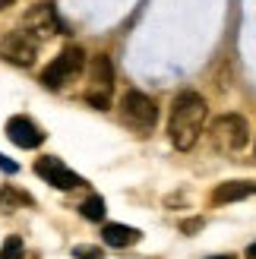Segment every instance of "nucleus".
Instances as JSON below:
<instances>
[{
  "label": "nucleus",
  "instance_id": "13",
  "mask_svg": "<svg viewBox=\"0 0 256 259\" xmlns=\"http://www.w3.org/2000/svg\"><path fill=\"white\" fill-rule=\"evenodd\" d=\"M22 253H25V243L16 234H10L4 240V247H0V259H22Z\"/></svg>",
  "mask_w": 256,
  "mask_h": 259
},
{
  "label": "nucleus",
  "instance_id": "18",
  "mask_svg": "<svg viewBox=\"0 0 256 259\" xmlns=\"http://www.w3.org/2000/svg\"><path fill=\"white\" fill-rule=\"evenodd\" d=\"M10 4H16V0H0V10H7Z\"/></svg>",
  "mask_w": 256,
  "mask_h": 259
},
{
  "label": "nucleus",
  "instance_id": "12",
  "mask_svg": "<svg viewBox=\"0 0 256 259\" xmlns=\"http://www.w3.org/2000/svg\"><path fill=\"white\" fill-rule=\"evenodd\" d=\"M79 215L89 218V222H105V199H101L98 193H92V196L79 205Z\"/></svg>",
  "mask_w": 256,
  "mask_h": 259
},
{
  "label": "nucleus",
  "instance_id": "4",
  "mask_svg": "<svg viewBox=\"0 0 256 259\" xmlns=\"http://www.w3.org/2000/svg\"><path fill=\"white\" fill-rule=\"evenodd\" d=\"M82 67H86V51L70 45V48H63L60 54L41 70V82L48 89H63L70 79H76V76L82 73Z\"/></svg>",
  "mask_w": 256,
  "mask_h": 259
},
{
  "label": "nucleus",
  "instance_id": "11",
  "mask_svg": "<svg viewBox=\"0 0 256 259\" xmlns=\"http://www.w3.org/2000/svg\"><path fill=\"white\" fill-rule=\"evenodd\" d=\"M247 196H256V180H228L219 190L212 193L215 202H237V199H247Z\"/></svg>",
  "mask_w": 256,
  "mask_h": 259
},
{
  "label": "nucleus",
  "instance_id": "19",
  "mask_svg": "<svg viewBox=\"0 0 256 259\" xmlns=\"http://www.w3.org/2000/svg\"><path fill=\"white\" fill-rule=\"evenodd\" d=\"M212 259H231V256H212Z\"/></svg>",
  "mask_w": 256,
  "mask_h": 259
},
{
  "label": "nucleus",
  "instance_id": "10",
  "mask_svg": "<svg viewBox=\"0 0 256 259\" xmlns=\"http://www.w3.org/2000/svg\"><path fill=\"white\" fill-rule=\"evenodd\" d=\"M139 231L130 228V225H120V222H108L105 228H101V240L108 243V247L114 250H123V247H133V243H139Z\"/></svg>",
  "mask_w": 256,
  "mask_h": 259
},
{
  "label": "nucleus",
  "instance_id": "3",
  "mask_svg": "<svg viewBox=\"0 0 256 259\" xmlns=\"http://www.w3.org/2000/svg\"><path fill=\"white\" fill-rule=\"evenodd\" d=\"M120 117L126 126H133L136 133H152L155 130V120H158V108L149 95H143L139 89H130L123 98H120Z\"/></svg>",
  "mask_w": 256,
  "mask_h": 259
},
{
  "label": "nucleus",
  "instance_id": "5",
  "mask_svg": "<svg viewBox=\"0 0 256 259\" xmlns=\"http://www.w3.org/2000/svg\"><path fill=\"white\" fill-rule=\"evenodd\" d=\"M89 82H92V85H89V92H86V101L95 111H108L111 108V89H114V63H111L108 54L92 57Z\"/></svg>",
  "mask_w": 256,
  "mask_h": 259
},
{
  "label": "nucleus",
  "instance_id": "2",
  "mask_svg": "<svg viewBox=\"0 0 256 259\" xmlns=\"http://www.w3.org/2000/svg\"><path fill=\"white\" fill-rule=\"evenodd\" d=\"M209 142L222 155H237L250 142V126L240 114H222V117H215L209 123Z\"/></svg>",
  "mask_w": 256,
  "mask_h": 259
},
{
  "label": "nucleus",
  "instance_id": "16",
  "mask_svg": "<svg viewBox=\"0 0 256 259\" xmlns=\"http://www.w3.org/2000/svg\"><path fill=\"white\" fill-rule=\"evenodd\" d=\"M0 171H7V174H16V171H19V164H16V161H10L7 155L0 152Z\"/></svg>",
  "mask_w": 256,
  "mask_h": 259
},
{
  "label": "nucleus",
  "instance_id": "9",
  "mask_svg": "<svg viewBox=\"0 0 256 259\" xmlns=\"http://www.w3.org/2000/svg\"><path fill=\"white\" fill-rule=\"evenodd\" d=\"M7 136H10L13 146H19V149H38L45 142V130L38 126L32 117L16 114V117L7 120Z\"/></svg>",
  "mask_w": 256,
  "mask_h": 259
},
{
  "label": "nucleus",
  "instance_id": "14",
  "mask_svg": "<svg viewBox=\"0 0 256 259\" xmlns=\"http://www.w3.org/2000/svg\"><path fill=\"white\" fill-rule=\"evenodd\" d=\"M0 202H4L7 209H13L16 202H22V205H32V196H25V193H19V190H10V187H4V190H0Z\"/></svg>",
  "mask_w": 256,
  "mask_h": 259
},
{
  "label": "nucleus",
  "instance_id": "15",
  "mask_svg": "<svg viewBox=\"0 0 256 259\" xmlns=\"http://www.w3.org/2000/svg\"><path fill=\"white\" fill-rule=\"evenodd\" d=\"M73 256H76V259H101V250H98V247H76Z\"/></svg>",
  "mask_w": 256,
  "mask_h": 259
},
{
  "label": "nucleus",
  "instance_id": "7",
  "mask_svg": "<svg viewBox=\"0 0 256 259\" xmlns=\"http://www.w3.org/2000/svg\"><path fill=\"white\" fill-rule=\"evenodd\" d=\"M22 29H25V32H32L38 41H45V38H51V35L67 32V25L60 22L54 4H35L29 13H25V25H22Z\"/></svg>",
  "mask_w": 256,
  "mask_h": 259
},
{
  "label": "nucleus",
  "instance_id": "1",
  "mask_svg": "<svg viewBox=\"0 0 256 259\" xmlns=\"http://www.w3.org/2000/svg\"><path fill=\"white\" fill-rule=\"evenodd\" d=\"M206 98L199 92H181L171 105V117H168V136L171 146L177 152H190L199 142L202 130H206Z\"/></svg>",
  "mask_w": 256,
  "mask_h": 259
},
{
  "label": "nucleus",
  "instance_id": "8",
  "mask_svg": "<svg viewBox=\"0 0 256 259\" xmlns=\"http://www.w3.org/2000/svg\"><path fill=\"white\" fill-rule=\"evenodd\" d=\"M35 174L45 180V184L51 187H57V190H76V187H82V177L70 171L67 164H63L60 158H54V155H45V158H38L35 161Z\"/></svg>",
  "mask_w": 256,
  "mask_h": 259
},
{
  "label": "nucleus",
  "instance_id": "17",
  "mask_svg": "<svg viewBox=\"0 0 256 259\" xmlns=\"http://www.w3.org/2000/svg\"><path fill=\"white\" fill-rule=\"evenodd\" d=\"M247 256H250V259H256V243H250V250H247Z\"/></svg>",
  "mask_w": 256,
  "mask_h": 259
},
{
  "label": "nucleus",
  "instance_id": "6",
  "mask_svg": "<svg viewBox=\"0 0 256 259\" xmlns=\"http://www.w3.org/2000/svg\"><path fill=\"white\" fill-rule=\"evenodd\" d=\"M38 48H41V41L25 29H16L0 38V57L13 63V67H32L38 57Z\"/></svg>",
  "mask_w": 256,
  "mask_h": 259
}]
</instances>
